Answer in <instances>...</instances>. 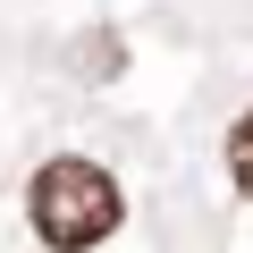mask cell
<instances>
[{
    "mask_svg": "<svg viewBox=\"0 0 253 253\" xmlns=\"http://www.w3.org/2000/svg\"><path fill=\"white\" fill-rule=\"evenodd\" d=\"M26 219H34V236L51 253H84V245H101L126 219V194H118V177L101 161H76L68 152V161H42L26 177Z\"/></svg>",
    "mask_w": 253,
    "mask_h": 253,
    "instance_id": "cell-1",
    "label": "cell"
},
{
    "mask_svg": "<svg viewBox=\"0 0 253 253\" xmlns=\"http://www.w3.org/2000/svg\"><path fill=\"white\" fill-rule=\"evenodd\" d=\"M228 169H236V186L253 194V110H245V118L228 126Z\"/></svg>",
    "mask_w": 253,
    "mask_h": 253,
    "instance_id": "cell-2",
    "label": "cell"
}]
</instances>
